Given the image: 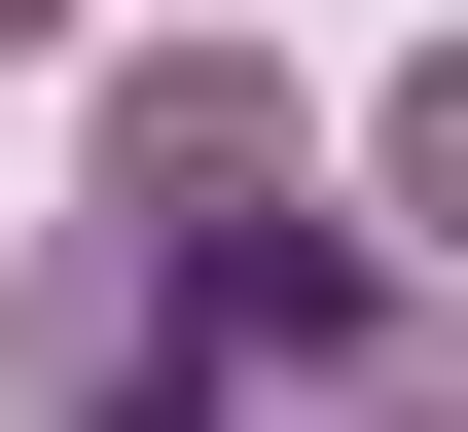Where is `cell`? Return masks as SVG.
Here are the masks:
<instances>
[{"instance_id":"1","label":"cell","mask_w":468,"mask_h":432,"mask_svg":"<svg viewBox=\"0 0 468 432\" xmlns=\"http://www.w3.org/2000/svg\"><path fill=\"white\" fill-rule=\"evenodd\" d=\"M37 432H468L432 396V289L360 216H72V289H37Z\"/></svg>"},{"instance_id":"3","label":"cell","mask_w":468,"mask_h":432,"mask_svg":"<svg viewBox=\"0 0 468 432\" xmlns=\"http://www.w3.org/2000/svg\"><path fill=\"white\" fill-rule=\"evenodd\" d=\"M0 37H37V0H0Z\"/></svg>"},{"instance_id":"2","label":"cell","mask_w":468,"mask_h":432,"mask_svg":"<svg viewBox=\"0 0 468 432\" xmlns=\"http://www.w3.org/2000/svg\"><path fill=\"white\" fill-rule=\"evenodd\" d=\"M252 181H289V72L144 37V72H109V216H252Z\"/></svg>"}]
</instances>
